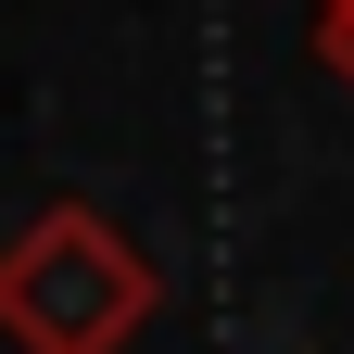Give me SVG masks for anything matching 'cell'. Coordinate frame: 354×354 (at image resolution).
<instances>
[{
	"instance_id": "1",
	"label": "cell",
	"mask_w": 354,
	"mask_h": 354,
	"mask_svg": "<svg viewBox=\"0 0 354 354\" xmlns=\"http://www.w3.org/2000/svg\"><path fill=\"white\" fill-rule=\"evenodd\" d=\"M152 253H127L88 203H51L38 228L0 241V342L13 354H114L127 329H152Z\"/></svg>"
},
{
	"instance_id": "2",
	"label": "cell",
	"mask_w": 354,
	"mask_h": 354,
	"mask_svg": "<svg viewBox=\"0 0 354 354\" xmlns=\"http://www.w3.org/2000/svg\"><path fill=\"white\" fill-rule=\"evenodd\" d=\"M317 64H329V76L354 88V0H342V13H317Z\"/></svg>"
},
{
	"instance_id": "3",
	"label": "cell",
	"mask_w": 354,
	"mask_h": 354,
	"mask_svg": "<svg viewBox=\"0 0 354 354\" xmlns=\"http://www.w3.org/2000/svg\"><path fill=\"white\" fill-rule=\"evenodd\" d=\"M317 13H342V0H317Z\"/></svg>"
}]
</instances>
